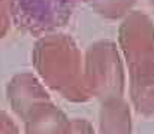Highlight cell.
Instances as JSON below:
<instances>
[{
    "mask_svg": "<svg viewBox=\"0 0 154 134\" xmlns=\"http://www.w3.org/2000/svg\"><path fill=\"white\" fill-rule=\"evenodd\" d=\"M11 19L30 34H47L63 27L70 15L64 0H8Z\"/></svg>",
    "mask_w": 154,
    "mask_h": 134,
    "instance_id": "4",
    "label": "cell"
},
{
    "mask_svg": "<svg viewBox=\"0 0 154 134\" xmlns=\"http://www.w3.org/2000/svg\"><path fill=\"white\" fill-rule=\"evenodd\" d=\"M100 134H132V112L123 97L100 101Z\"/></svg>",
    "mask_w": 154,
    "mask_h": 134,
    "instance_id": "7",
    "label": "cell"
},
{
    "mask_svg": "<svg viewBox=\"0 0 154 134\" xmlns=\"http://www.w3.org/2000/svg\"><path fill=\"white\" fill-rule=\"evenodd\" d=\"M0 134H20L15 122L2 109H0Z\"/></svg>",
    "mask_w": 154,
    "mask_h": 134,
    "instance_id": "12",
    "label": "cell"
},
{
    "mask_svg": "<svg viewBox=\"0 0 154 134\" xmlns=\"http://www.w3.org/2000/svg\"><path fill=\"white\" fill-rule=\"evenodd\" d=\"M130 98L138 113L154 116V72L130 76Z\"/></svg>",
    "mask_w": 154,
    "mask_h": 134,
    "instance_id": "8",
    "label": "cell"
},
{
    "mask_svg": "<svg viewBox=\"0 0 154 134\" xmlns=\"http://www.w3.org/2000/svg\"><path fill=\"white\" fill-rule=\"evenodd\" d=\"M6 95L12 110L23 121L39 106L52 101L44 84L30 72L17 73L6 87Z\"/></svg>",
    "mask_w": 154,
    "mask_h": 134,
    "instance_id": "5",
    "label": "cell"
},
{
    "mask_svg": "<svg viewBox=\"0 0 154 134\" xmlns=\"http://www.w3.org/2000/svg\"><path fill=\"white\" fill-rule=\"evenodd\" d=\"M118 49L123 55L129 76L154 72V24L141 10H130L118 27Z\"/></svg>",
    "mask_w": 154,
    "mask_h": 134,
    "instance_id": "3",
    "label": "cell"
},
{
    "mask_svg": "<svg viewBox=\"0 0 154 134\" xmlns=\"http://www.w3.org/2000/svg\"><path fill=\"white\" fill-rule=\"evenodd\" d=\"M78 1H79V0H64V3H66L69 7H72V9L76 6V3H78Z\"/></svg>",
    "mask_w": 154,
    "mask_h": 134,
    "instance_id": "13",
    "label": "cell"
},
{
    "mask_svg": "<svg viewBox=\"0 0 154 134\" xmlns=\"http://www.w3.org/2000/svg\"><path fill=\"white\" fill-rule=\"evenodd\" d=\"M26 134H69L70 119L52 101L35 109L26 119Z\"/></svg>",
    "mask_w": 154,
    "mask_h": 134,
    "instance_id": "6",
    "label": "cell"
},
{
    "mask_svg": "<svg viewBox=\"0 0 154 134\" xmlns=\"http://www.w3.org/2000/svg\"><path fill=\"white\" fill-rule=\"evenodd\" d=\"M84 76L91 97L100 101L123 97L126 75L117 43L105 39L90 45L84 57Z\"/></svg>",
    "mask_w": 154,
    "mask_h": 134,
    "instance_id": "2",
    "label": "cell"
},
{
    "mask_svg": "<svg viewBox=\"0 0 154 134\" xmlns=\"http://www.w3.org/2000/svg\"><path fill=\"white\" fill-rule=\"evenodd\" d=\"M90 7L106 19H120L127 15L136 0H87Z\"/></svg>",
    "mask_w": 154,
    "mask_h": 134,
    "instance_id": "9",
    "label": "cell"
},
{
    "mask_svg": "<svg viewBox=\"0 0 154 134\" xmlns=\"http://www.w3.org/2000/svg\"><path fill=\"white\" fill-rule=\"evenodd\" d=\"M69 134H96V131L87 119L75 118V119H70Z\"/></svg>",
    "mask_w": 154,
    "mask_h": 134,
    "instance_id": "11",
    "label": "cell"
},
{
    "mask_svg": "<svg viewBox=\"0 0 154 134\" xmlns=\"http://www.w3.org/2000/svg\"><path fill=\"white\" fill-rule=\"evenodd\" d=\"M32 61L42 82L67 101L85 103L91 98L84 58L72 36L57 31L42 34L33 46Z\"/></svg>",
    "mask_w": 154,
    "mask_h": 134,
    "instance_id": "1",
    "label": "cell"
},
{
    "mask_svg": "<svg viewBox=\"0 0 154 134\" xmlns=\"http://www.w3.org/2000/svg\"><path fill=\"white\" fill-rule=\"evenodd\" d=\"M150 3H151V4H153V7H154V0H150Z\"/></svg>",
    "mask_w": 154,
    "mask_h": 134,
    "instance_id": "14",
    "label": "cell"
},
{
    "mask_svg": "<svg viewBox=\"0 0 154 134\" xmlns=\"http://www.w3.org/2000/svg\"><path fill=\"white\" fill-rule=\"evenodd\" d=\"M11 12H9V1L0 0V39L6 36L11 28Z\"/></svg>",
    "mask_w": 154,
    "mask_h": 134,
    "instance_id": "10",
    "label": "cell"
}]
</instances>
